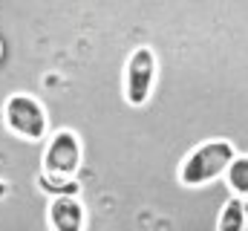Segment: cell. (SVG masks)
I'll return each instance as SVG.
<instances>
[{"mask_svg":"<svg viewBox=\"0 0 248 231\" xmlns=\"http://www.w3.org/2000/svg\"><path fill=\"white\" fill-rule=\"evenodd\" d=\"M81 171V139L75 130L61 127L49 136L46 148H44V159H41V176H38V188L44 194H78V182L75 173Z\"/></svg>","mask_w":248,"mask_h":231,"instance_id":"1","label":"cell"},{"mask_svg":"<svg viewBox=\"0 0 248 231\" xmlns=\"http://www.w3.org/2000/svg\"><path fill=\"white\" fill-rule=\"evenodd\" d=\"M237 156V148L228 139H211L196 145L179 165V182L185 188H202L214 179H219L231 159Z\"/></svg>","mask_w":248,"mask_h":231,"instance_id":"2","label":"cell"},{"mask_svg":"<svg viewBox=\"0 0 248 231\" xmlns=\"http://www.w3.org/2000/svg\"><path fill=\"white\" fill-rule=\"evenodd\" d=\"M3 124L23 142H44L49 133L46 107L29 93H12L3 101Z\"/></svg>","mask_w":248,"mask_h":231,"instance_id":"3","label":"cell"},{"mask_svg":"<svg viewBox=\"0 0 248 231\" xmlns=\"http://www.w3.org/2000/svg\"><path fill=\"white\" fill-rule=\"evenodd\" d=\"M156 52L150 47H136L124 66V101L130 107H144L156 84Z\"/></svg>","mask_w":248,"mask_h":231,"instance_id":"4","label":"cell"},{"mask_svg":"<svg viewBox=\"0 0 248 231\" xmlns=\"http://www.w3.org/2000/svg\"><path fill=\"white\" fill-rule=\"evenodd\" d=\"M46 223L52 231H81L87 223V211L84 202L78 199V194H58L49 202L46 211Z\"/></svg>","mask_w":248,"mask_h":231,"instance_id":"5","label":"cell"},{"mask_svg":"<svg viewBox=\"0 0 248 231\" xmlns=\"http://www.w3.org/2000/svg\"><path fill=\"white\" fill-rule=\"evenodd\" d=\"M217 226L219 231H243L248 226V205L243 197H237V194H231L228 197V202L222 205V211H219V220H217Z\"/></svg>","mask_w":248,"mask_h":231,"instance_id":"6","label":"cell"},{"mask_svg":"<svg viewBox=\"0 0 248 231\" xmlns=\"http://www.w3.org/2000/svg\"><path fill=\"white\" fill-rule=\"evenodd\" d=\"M222 176H225V185L231 188V194L243 197L248 205V156H234Z\"/></svg>","mask_w":248,"mask_h":231,"instance_id":"7","label":"cell"},{"mask_svg":"<svg viewBox=\"0 0 248 231\" xmlns=\"http://www.w3.org/2000/svg\"><path fill=\"white\" fill-rule=\"evenodd\" d=\"M6 191H9V188H6V182H0V197H6Z\"/></svg>","mask_w":248,"mask_h":231,"instance_id":"8","label":"cell"},{"mask_svg":"<svg viewBox=\"0 0 248 231\" xmlns=\"http://www.w3.org/2000/svg\"><path fill=\"white\" fill-rule=\"evenodd\" d=\"M0 58H3V44H0Z\"/></svg>","mask_w":248,"mask_h":231,"instance_id":"9","label":"cell"}]
</instances>
